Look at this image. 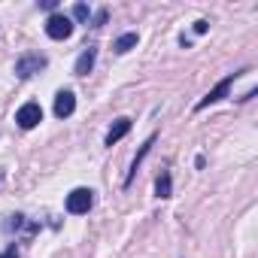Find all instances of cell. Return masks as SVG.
Segmentation results:
<instances>
[{
  "label": "cell",
  "mask_w": 258,
  "mask_h": 258,
  "mask_svg": "<svg viewBox=\"0 0 258 258\" xmlns=\"http://www.w3.org/2000/svg\"><path fill=\"white\" fill-rule=\"evenodd\" d=\"M207 28H210V25H207L204 19H201V22H195V34H207Z\"/></svg>",
  "instance_id": "14"
},
{
  "label": "cell",
  "mask_w": 258,
  "mask_h": 258,
  "mask_svg": "<svg viewBox=\"0 0 258 258\" xmlns=\"http://www.w3.org/2000/svg\"><path fill=\"white\" fill-rule=\"evenodd\" d=\"M73 19H76V22H88V19H91V10H88L85 4H76V7H73Z\"/></svg>",
  "instance_id": "12"
},
{
  "label": "cell",
  "mask_w": 258,
  "mask_h": 258,
  "mask_svg": "<svg viewBox=\"0 0 258 258\" xmlns=\"http://www.w3.org/2000/svg\"><path fill=\"white\" fill-rule=\"evenodd\" d=\"M46 34H49L52 40H67V37L73 34V19L64 16V13H52V16L46 19Z\"/></svg>",
  "instance_id": "2"
},
{
  "label": "cell",
  "mask_w": 258,
  "mask_h": 258,
  "mask_svg": "<svg viewBox=\"0 0 258 258\" xmlns=\"http://www.w3.org/2000/svg\"><path fill=\"white\" fill-rule=\"evenodd\" d=\"M0 258H19V249H16V246H10V249H7L4 255H0Z\"/></svg>",
  "instance_id": "15"
},
{
  "label": "cell",
  "mask_w": 258,
  "mask_h": 258,
  "mask_svg": "<svg viewBox=\"0 0 258 258\" xmlns=\"http://www.w3.org/2000/svg\"><path fill=\"white\" fill-rule=\"evenodd\" d=\"M170 188H173V182H170V173L164 170V173L158 176V182H155V195H158V198H170Z\"/></svg>",
  "instance_id": "11"
},
{
  "label": "cell",
  "mask_w": 258,
  "mask_h": 258,
  "mask_svg": "<svg viewBox=\"0 0 258 258\" xmlns=\"http://www.w3.org/2000/svg\"><path fill=\"white\" fill-rule=\"evenodd\" d=\"M127 131H131V118H115V124L106 131V146H115Z\"/></svg>",
  "instance_id": "9"
},
{
  "label": "cell",
  "mask_w": 258,
  "mask_h": 258,
  "mask_svg": "<svg viewBox=\"0 0 258 258\" xmlns=\"http://www.w3.org/2000/svg\"><path fill=\"white\" fill-rule=\"evenodd\" d=\"M234 79H237V73H231V76H225V79H222V82H219V85H216L213 91H207V97H201V100H198V106H195V109L201 112V109H207V106H213V103H219L222 97H228V91H231V85H234Z\"/></svg>",
  "instance_id": "4"
},
{
  "label": "cell",
  "mask_w": 258,
  "mask_h": 258,
  "mask_svg": "<svg viewBox=\"0 0 258 258\" xmlns=\"http://www.w3.org/2000/svg\"><path fill=\"white\" fill-rule=\"evenodd\" d=\"M16 121H19V127H25V131H31V127H37L40 121H43V106L40 103H25L19 112H16Z\"/></svg>",
  "instance_id": "5"
},
{
  "label": "cell",
  "mask_w": 258,
  "mask_h": 258,
  "mask_svg": "<svg viewBox=\"0 0 258 258\" xmlns=\"http://www.w3.org/2000/svg\"><path fill=\"white\" fill-rule=\"evenodd\" d=\"M40 7H43V10H55V7H58V0H40Z\"/></svg>",
  "instance_id": "16"
},
{
  "label": "cell",
  "mask_w": 258,
  "mask_h": 258,
  "mask_svg": "<svg viewBox=\"0 0 258 258\" xmlns=\"http://www.w3.org/2000/svg\"><path fill=\"white\" fill-rule=\"evenodd\" d=\"M46 64H49L46 55H40V52H25V55L16 61V76H19V79H28V76H34V73L46 70Z\"/></svg>",
  "instance_id": "1"
},
{
  "label": "cell",
  "mask_w": 258,
  "mask_h": 258,
  "mask_svg": "<svg viewBox=\"0 0 258 258\" xmlns=\"http://www.w3.org/2000/svg\"><path fill=\"white\" fill-rule=\"evenodd\" d=\"M94 61H97V46H88V49H82V55L76 58V67H73V73H76V76H88V73H91V67H94Z\"/></svg>",
  "instance_id": "7"
},
{
  "label": "cell",
  "mask_w": 258,
  "mask_h": 258,
  "mask_svg": "<svg viewBox=\"0 0 258 258\" xmlns=\"http://www.w3.org/2000/svg\"><path fill=\"white\" fill-rule=\"evenodd\" d=\"M137 40H140L137 34H121V37H118V40L112 43V49H115L118 55H124V52H131V49L137 46Z\"/></svg>",
  "instance_id": "10"
},
{
  "label": "cell",
  "mask_w": 258,
  "mask_h": 258,
  "mask_svg": "<svg viewBox=\"0 0 258 258\" xmlns=\"http://www.w3.org/2000/svg\"><path fill=\"white\" fill-rule=\"evenodd\" d=\"M103 22H106V10H100V13H97V16H94V25H91V28H100V25H103Z\"/></svg>",
  "instance_id": "13"
},
{
  "label": "cell",
  "mask_w": 258,
  "mask_h": 258,
  "mask_svg": "<svg viewBox=\"0 0 258 258\" xmlns=\"http://www.w3.org/2000/svg\"><path fill=\"white\" fill-rule=\"evenodd\" d=\"M152 146H155V137H149V140H146V143L140 146V152H137V158H134V164H131V170H127V176H124V188H127V185H131V182H134V176H137V170H140V164H143V158H146V155L152 152Z\"/></svg>",
  "instance_id": "8"
},
{
  "label": "cell",
  "mask_w": 258,
  "mask_h": 258,
  "mask_svg": "<svg viewBox=\"0 0 258 258\" xmlns=\"http://www.w3.org/2000/svg\"><path fill=\"white\" fill-rule=\"evenodd\" d=\"M91 207H94V191H91V188H73V191L67 195V213L82 216V213H88Z\"/></svg>",
  "instance_id": "3"
},
{
  "label": "cell",
  "mask_w": 258,
  "mask_h": 258,
  "mask_svg": "<svg viewBox=\"0 0 258 258\" xmlns=\"http://www.w3.org/2000/svg\"><path fill=\"white\" fill-rule=\"evenodd\" d=\"M73 109H76V94L73 91H58L55 94V115L67 118V115H73Z\"/></svg>",
  "instance_id": "6"
}]
</instances>
